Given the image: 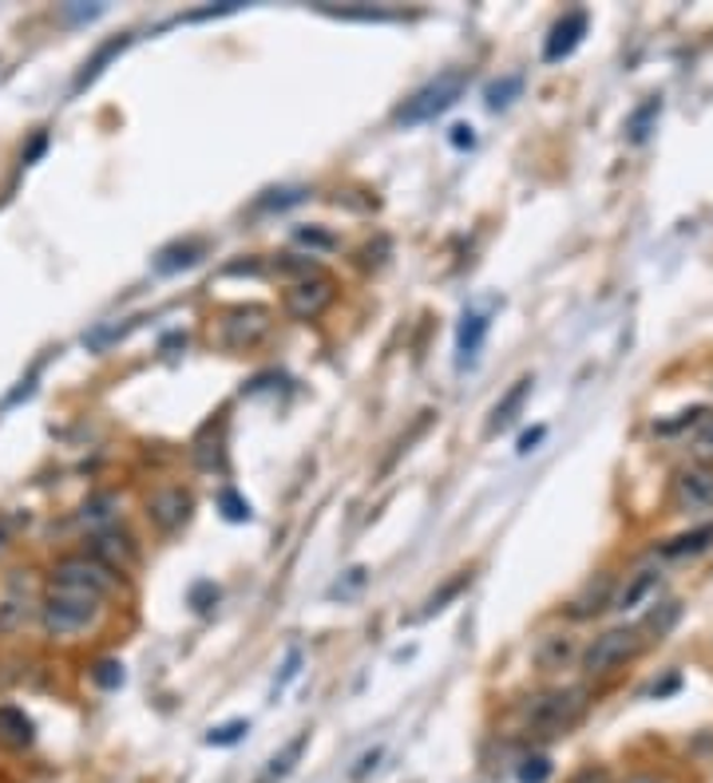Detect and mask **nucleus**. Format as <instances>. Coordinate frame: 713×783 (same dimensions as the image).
Here are the masks:
<instances>
[{
    "label": "nucleus",
    "mask_w": 713,
    "mask_h": 783,
    "mask_svg": "<svg viewBox=\"0 0 713 783\" xmlns=\"http://www.w3.org/2000/svg\"><path fill=\"white\" fill-rule=\"evenodd\" d=\"M464 92H468V72H460V67H448V72H440L437 80H428L424 87H417V92H412L409 99L400 104L397 127L432 124V119H440L448 107H457L460 99H464Z\"/></svg>",
    "instance_id": "f257e3e1"
},
{
    "label": "nucleus",
    "mask_w": 713,
    "mask_h": 783,
    "mask_svg": "<svg viewBox=\"0 0 713 783\" xmlns=\"http://www.w3.org/2000/svg\"><path fill=\"white\" fill-rule=\"evenodd\" d=\"M99 614H104V602L84 594V590H72V585H52L44 597V610H40L44 629L52 633V637H76V633H87L95 622H99Z\"/></svg>",
    "instance_id": "f03ea898"
},
{
    "label": "nucleus",
    "mask_w": 713,
    "mask_h": 783,
    "mask_svg": "<svg viewBox=\"0 0 713 783\" xmlns=\"http://www.w3.org/2000/svg\"><path fill=\"white\" fill-rule=\"evenodd\" d=\"M587 712V692L583 689H552L543 697L532 700L527 708V728L539 737H563L579 724V717Z\"/></svg>",
    "instance_id": "7ed1b4c3"
},
{
    "label": "nucleus",
    "mask_w": 713,
    "mask_h": 783,
    "mask_svg": "<svg viewBox=\"0 0 713 783\" xmlns=\"http://www.w3.org/2000/svg\"><path fill=\"white\" fill-rule=\"evenodd\" d=\"M52 585H72V590H84L92 597H112L119 590V574L107 570L104 562H95L92 554H72L60 558L56 570H52Z\"/></svg>",
    "instance_id": "20e7f679"
},
{
    "label": "nucleus",
    "mask_w": 713,
    "mask_h": 783,
    "mask_svg": "<svg viewBox=\"0 0 713 783\" xmlns=\"http://www.w3.org/2000/svg\"><path fill=\"white\" fill-rule=\"evenodd\" d=\"M638 649H642V633L638 629H627V625H622V629H607L602 637H595V642L587 645L583 669H587L590 677H607L618 665H627Z\"/></svg>",
    "instance_id": "39448f33"
},
{
    "label": "nucleus",
    "mask_w": 713,
    "mask_h": 783,
    "mask_svg": "<svg viewBox=\"0 0 713 783\" xmlns=\"http://www.w3.org/2000/svg\"><path fill=\"white\" fill-rule=\"evenodd\" d=\"M270 329H274V321H270V309H262V305H238V309L222 313V349L230 352H247L254 349V345H262V340L270 337Z\"/></svg>",
    "instance_id": "423d86ee"
},
{
    "label": "nucleus",
    "mask_w": 713,
    "mask_h": 783,
    "mask_svg": "<svg viewBox=\"0 0 713 783\" xmlns=\"http://www.w3.org/2000/svg\"><path fill=\"white\" fill-rule=\"evenodd\" d=\"M333 297H337V285H333V277L325 274H314V277H302V282H294L290 289H285L282 305L285 313L294 317V321H317L325 309L333 305Z\"/></svg>",
    "instance_id": "0eeeda50"
},
{
    "label": "nucleus",
    "mask_w": 713,
    "mask_h": 783,
    "mask_svg": "<svg viewBox=\"0 0 713 783\" xmlns=\"http://www.w3.org/2000/svg\"><path fill=\"white\" fill-rule=\"evenodd\" d=\"M190 510H195V495L179 483H167V487H155L151 499H147V519L159 535H175L179 527L190 522Z\"/></svg>",
    "instance_id": "6e6552de"
},
{
    "label": "nucleus",
    "mask_w": 713,
    "mask_h": 783,
    "mask_svg": "<svg viewBox=\"0 0 713 783\" xmlns=\"http://www.w3.org/2000/svg\"><path fill=\"white\" fill-rule=\"evenodd\" d=\"M583 36H587V12L583 9L563 12V17L552 24V32H547V40H543V60H547V64L567 60L570 52L583 44Z\"/></svg>",
    "instance_id": "1a4fd4ad"
},
{
    "label": "nucleus",
    "mask_w": 713,
    "mask_h": 783,
    "mask_svg": "<svg viewBox=\"0 0 713 783\" xmlns=\"http://www.w3.org/2000/svg\"><path fill=\"white\" fill-rule=\"evenodd\" d=\"M487 329H492V313L464 309V317H460V325H457V369H464V364H472V360L480 357V349H484V340H487Z\"/></svg>",
    "instance_id": "9d476101"
},
{
    "label": "nucleus",
    "mask_w": 713,
    "mask_h": 783,
    "mask_svg": "<svg viewBox=\"0 0 713 783\" xmlns=\"http://www.w3.org/2000/svg\"><path fill=\"white\" fill-rule=\"evenodd\" d=\"M674 502L682 510L713 507V472H710V467H685V472H678Z\"/></svg>",
    "instance_id": "9b49d317"
},
{
    "label": "nucleus",
    "mask_w": 713,
    "mask_h": 783,
    "mask_svg": "<svg viewBox=\"0 0 713 783\" xmlns=\"http://www.w3.org/2000/svg\"><path fill=\"white\" fill-rule=\"evenodd\" d=\"M92 558L119 574V570H127L135 562V542L124 530H99V535L92 538Z\"/></svg>",
    "instance_id": "f8f14e48"
},
{
    "label": "nucleus",
    "mask_w": 713,
    "mask_h": 783,
    "mask_svg": "<svg viewBox=\"0 0 713 783\" xmlns=\"http://www.w3.org/2000/svg\"><path fill=\"white\" fill-rule=\"evenodd\" d=\"M532 384L535 380L532 377H520L512 388H507L504 396L495 400V408H492V415H487V432H500V427H507L520 415V408H523V400L532 396Z\"/></svg>",
    "instance_id": "ddd939ff"
},
{
    "label": "nucleus",
    "mask_w": 713,
    "mask_h": 783,
    "mask_svg": "<svg viewBox=\"0 0 713 783\" xmlns=\"http://www.w3.org/2000/svg\"><path fill=\"white\" fill-rule=\"evenodd\" d=\"M202 257H207V242H202V237H187V242H175V246L159 250L155 269H159V274H175V269H190V265H199Z\"/></svg>",
    "instance_id": "4468645a"
},
{
    "label": "nucleus",
    "mask_w": 713,
    "mask_h": 783,
    "mask_svg": "<svg viewBox=\"0 0 713 783\" xmlns=\"http://www.w3.org/2000/svg\"><path fill=\"white\" fill-rule=\"evenodd\" d=\"M658 582H662V574H658V567H642V570H635L630 574V582L618 590V597H615V610H635V605H642L650 594L658 590Z\"/></svg>",
    "instance_id": "2eb2a0df"
},
{
    "label": "nucleus",
    "mask_w": 713,
    "mask_h": 783,
    "mask_svg": "<svg viewBox=\"0 0 713 783\" xmlns=\"http://www.w3.org/2000/svg\"><path fill=\"white\" fill-rule=\"evenodd\" d=\"M127 44H132V36H112L107 44L95 47V56L87 60L84 67H80V76H76V84H72V92H84L87 84H95V80L104 76V67L112 64V60L119 56V52H124Z\"/></svg>",
    "instance_id": "dca6fc26"
},
{
    "label": "nucleus",
    "mask_w": 713,
    "mask_h": 783,
    "mask_svg": "<svg viewBox=\"0 0 713 783\" xmlns=\"http://www.w3.org/2000/svg\"><path fill=\"white\" fill-rule=\"evenodd\" d=\"M0 744H9V748L32 744V720L24 717V708L0 705Z\"/></svg>",
    "instance_id": "f3484780"
},
{
    "label": "nucleus",
    "mask_w": 713,
    "mask_h": 783,
    "mask_svg": "<svg viewBox=\"0 0 713 783\" xmlns=\"http://www.w3.org/2000/svg\"><path fill=\"white\" fill-rule=\"evenodd\" d=\"M305 744H310V732H297V737L290 740V744H285L282 752L274 755V760H270V764H266V772L258 775V783H277V780H285V775L294 772V764H297V760H302Z\"/></svg>",
    "instance_id": "a211bd4d"
},
{
    "label": "nucleus",
    "mask_w": 713,
    "mask_h": 783,
    "mask_svg": "<svg viewBox=\"0 0 713 783\" xmlns=\"http://www.w3.org/2000/svg\"><path fill=\"white\" fill-rule=\"evenodd\" d=\"M570 657H575V642H570L567 633H552V637H543L535 645V665L539 669H563Z\"/></svg>",
    "instance_id": "6ab92c4d"
},
{
    "label": "nucleus",
    "mask_w": 713,
    "mask_h": 783,
    "mask_svg": "<svg viewBox=\"0 0 713 783\" xmlns=\"http://www.w3.org/2000/svg\"><path fill=\"white\" fill-rule=\"evenodd\" d=\"M713 547V522H705V527L698 530H685V535L670 538L662 547V558H685V554H702V550Z\"/></svg>",
    "instance_id": "aec40b11"
},
{
    "label": "nucleus",
    "mask_w": 713,
    "mask_h": 783,
    "mask_svg": "<svg viewBox=\"0 0 713 783\" xmlns=\"http://www.w3.org/2000/svg\"><path fill=\"white\" fill-rule=\"evenodd\" d=\"M520 92H523V76H520V72H512V76L492 80V84L484 87V104H487V112H504V107H512L515 99H520Z\"/></svg>",
    "instance_id": "412c9836"
},
{
    "label": "nucleus",
    "mask_w": 713,
    "mask_h": 783,
    "mask_svg": "<svg viewBox=\"0 0 713 783\" xmlns=\"http://www.w3.org/2000/svg\"><path fill=\"white\" fill-rule=\"evenodd\" d=\"M115 507H119V502H115V495H95V499L84 502L80 519H84L87 527H92L95 535H99V530H107V522L115 519Z\"/></svg>",
    "instance_id": "4be33fe9"
},
{
    "label": "nucleus",
    "mask_w": 713,
    "mask_h": 783,
    "mask_svg": "<svg viewBox=\"0 0 713 783\" xmlns=\"http://www.w3.org/2000/svg\"><path fill=\"white\" fill-rule=\"evenodd\" d=\"M658 115H662V95H650L647 104H642L635 115H630V124H627L630 139H635V142H647V135H650V127H654Z\"/></svg>",
    "instance_id": "5701e85b"
},
{
    "label": "nucleus",
    "mask_w": 713,
    "mask_h": 783,
    "mask_svg": "<svg viewBox=\"0 0 713 783\" xmlns=\"http://www.w3.org/2000/svg\"><path fill=\"white\" fill-rule=\"evenodd\" d=\"M24 614H29V597L20 602V578H12L9 597H4V605H0V629H17V625H24Z\"/></svg>",
    "instance_id": "b1692460"
},
{
    "label": "nucleus",
    "mask_w": 713,
    "mask_h": 783,
    "mask_svg": "<svg viewBox=\"0 0 713 783\" xmlns=\"http://www.w3.org/2000/svg\"><path fill=\"white\" fill-rule=\"evenodd\" d=\"M274 274H282V277H297V282H302V277H314V274H322V269H317L314 254H310V257L282 254V257H277V262H274Z\"/></svg>",
    "instance_id": "393cba45"
},
{
    "label": "nucleus",
    "mask_w": 713,
    "mask_h": 783,
    "mask_svg": "<svg viewBox=\"0 0 713 783\" xmlns=\"http://www.w3.org/2000/svg\"><path fill=\"white\" fill-rule=\"evenodd\" d=\"M607 597H610V578H599V590L590 585L587 594L583 597H575V617H590V614H599L602 605H607Z\"/></svg>",
    "instance_id": "a878e982"
},
{
    "label": "nucleus",
    "mask_w": 713,
    "mask_h": 783,
    "mask_svg": "<svg viewBox=\"0 0 713 783\" xmlns=\"http://www.w3.org/2000/svg\"><path fill=\"white\" fill-rule=\"evenodd\" d=\"M92 680L99 685V689H119V685H124V665H119L115 657L95 660V665H92Z\"/></svg>",
    "instance_id": "bb28decb"
},
{
    "label": "nucleus",
    "mask_w": 713,
    "mask_h": 783,
    "mask_svg": "<svg viewBox=\"0 0 713 783\" xmlns=\"http://www.w3.org/2000/svg\"><path fill=\"white\" fill-rule=\"evenodd\" d=\"M247 732H250L247 720H230V724L210 728V732H207V744H214V748H230V744H238V740L247 737Z\"/></svg>",
    "instance_id": "cd10ccee"
},
{
    "label": "nucleus",
    "mask_w": 713,
    "mask_h": 783,
    "mask_svg": "<svg viewBox=\"0 0 713 783\" xmlns=\"http://www.w3.org/2000/svg\"><path fill=\"white\" fill-rule=\"evenodd\" d=\"M135 321H127V325H104V329H95V332H87L84 337V345L92 352H104L107 345H115V340H124L127 337V329H132Z\"/></svg>",
    "instance_id": "c85d7f7f"
},
{
    "label": "nucleus",
    "mask_w": 713,
    "mask_h": 783,
    "mask_svg": "<svg viewBox=\"0 0 713 783\" xmlns=\"http://www.w3.org/2000/svg\"><path fill=\"white\" fill-rule=\"evenodd\" d=\"M552 775V760L547 755H527L520 764V783H547Z\"/></svg>",
    "instance_id": "c756f323"
},
{
    "label": "nucleus",
    "mask_w": 713,
    "mask_h": 783,
    "mask_svg": "<svg viewBox=\"0 0 713 783\" xmlns=\"http://www.w3.org/2000/svg\"><path fill=\"white\" fill-rule=\"evenodd\" d=\"M302 199H305V190H302V187L270 190L266 199H258V210H285V207H294V202H302Z\"/></svg>",
    "instance_id": "7c9ffc66"
},
{
    "label": "nucleus",
    "mask_w": 713,
    "mask_h": 783,
    "mask_svg": "<svg viewBox=\"0 0 713 783\" xmlns=\"http://www.w3.org/2000/svg\"><path fill=\"white\" fill-rule=\"evenodd\" d=\"M468 578H472V574H460V578H452V582H448L444 590H440V594H432V597H428V602H424V617H428V614H440V610H444V602H452V597H457L460 590H464V585H468Z\"/></svg>",
    "instance_id": "2f4dec72"
},
{
    "label": "nucleus",
    "mask_w": 713,
    "mask_h": 783,
    "mask_svg": "<svg viewBox=\"0 0 713 783\" xmlns=\"http://www.w3.org/2000/svg\"><path fill=\"white\" fill-rule=\"evenodd\" d=\"M219 507H222V515H227L230 522H247L250 519V502L242 499L238 491H222L219 495Z\"/></svg>",
    "instance_id": "473e14b6"
},
{
    "label": "nucleus",
    "mask_w": 713,
    "mask_h": 783,
    "mask_svg": "<svg viewBox=\"0 0 713 783\" xmlns=\"http://www.w3.org/2000/svg\"><path fill=\"white\" fill-rule=\"evenodd\" d=\"M294 237L302 242V246H310V250H337V237L325 234V230H317V226H297Z\"/></svg>",
    "instance_id": "72a5a7b5"
},
{
    "label": "nucleus",
    "mask_w": 713,
    "mask_h": 783,
    "mask_svg": "<svg viewBox=\"0 0 713 783\" xmlns=\"http://www.w3.org/2000/svg\"><path fill=\"white\" fill-rule=\"evenodd\" d=\"M690 452H694V459H702V463L713 459V415L702 424V432L694 435V447H690Z\"/></svg>",
    "instance_id": "f704fd0d"
},
{
    "label": "nucleus",
    "mask_w": 713,
    "mask_h": 783,
    "mask_svg": "<svg viewBox=\"0 0 713 783\" xmlns=\"http://www.w3.org/2000/svg\"><path fill=\"white\" fill-rule=\"evenodd\" d=\"M297 665H302V653H297V649H290V657H285V669H282V677H277V685H274V689H285V685H290V680L297 677Z\"/></svg>",
    "instance_id": "c9c22d12"
},
{
    "label": "nucleus",
    "mask_w": 713,
    "mask_h": 783,
    "mask_svg": "<svg viewBox=\"0 0 713 783\" xmlns=\"http://www.w3.org/2000/svg\"><path fill=\"white\" fill-rule=\"evenodd\" d=\"M380 755H385V752H380V748H373V752H365L361 760H357V768H353V780H365V775H369L373 768H377Z\"/></svg>",
    "instance_id": "e433bc0d"
},
{
    "label": "nucleus",
    "mask_w": 713,
    "mask_h": 783,
    "mask_svg": "<svg viewBox=\"0 0 713 783\" xmlns=\"http://www.w3.org/2000/svg\"><path fill=\"white\" fill-rule=\"evenodd\" d=\"M214 597H219V590H214V585H210V582H202V585H195V594H190V602H195V610H210L207 602H214Z\"/></svg>",
    "instance_id": "4c0bfd02"
},
{
    "label": "nucleus",
    "mask_w": 713,
    "mask_h": 783,
    "mask_svg": "<svg viewBox=\"0 0 713 783\" xmlns=\"http://www.w3.org/2000/svg\"><path fill=\"white\" fill-rule=\"evenodd\" d=\"M12 538H17V519H12V515H0V554L12 547Z\"/></svg>",
    "instance_id": "58836bf2"
},
{
    "label": "nucleus",
    "mask_w": 713,
    "mask_h": 783,
    "mask_svg": "<svg viewBox=\"0 0 713 783\" xmlns=\"http://www.w3.org/2000/svg\"><path fill=\"white\" fill-rule=\"evenodd\" d=\"M543 435H547V427H532V432H523V435H520V455H527V452H532V447L539 444Z\"/></svg>",
    "instance_id": "ea45409f"
},
{
    "label": "nucleus",
    "mask_w": 713,
    "mask_h": 783,
    "mask_svg": "<svg viewBox=\"0 0 713 783\" xmlns=\"http://www.w3.org/2000/svg\"><path fill=\"white\" fill-rule=\"evenodd\" d=\"M472 142H475L472 127H468V124H457V127H452V147H472Z\"/></svg>",
    "instance_id": "a19ab883"
},
{
    "label": "nucleus",
    "mask_w": 713,
    "mask_h": 783,
    "mask_svg": "<svg viewBox=\"0 0 713 783\" xmlns=\"http://www.w3.org/2000/svg\"><path fill=\"white\" fill-rule=\"evenodd\" d=\"M635 783H654V780H635Z\"/></svg>",
    "instance_id": "79ce46f5"
}]
</instances>
